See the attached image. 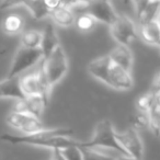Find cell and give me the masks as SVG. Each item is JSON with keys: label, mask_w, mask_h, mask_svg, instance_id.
<instances>
[{"label": "cell", "mask_w": 160, "mask_h": 160, "mask_svg": "<svg viewBox=\"0 0 160 160\" xmlns=\"http://www.w3.org/2000/svg\"><path fill=\"white\" fill-rule=\"evenodd\" d=\"M96 23H97V21L94 20L90 14L86 13V12L79 14L75 20L76 27H77V29L81 32L91 31V30L96 27Z\"/></svg>", "instance_id": "7402d4cb"}, {"label": "cell", "mask_w": 160, "mask_h": 160, "mask_svg": "<svg viewBox=\"0 0 160 160\" xmlns=\"http://www.w3.org/2000/svg\"><path fill=\"white\" fill-rule=\"evenodd\" d=\"M110 33L118 45L128 46V44L137 38L135 22L125 14H118L116 20L110 25Z\"/></svg>", "instance_id": "52a82bcc"}, {"label": "cell", "mask_w": 160, "mask_h": 160, "mask_svg": "<svg viewBox=\"0 0 160 160\" xmlns=\"http://www.w3.org/2000/svg\"><path fill=\"white\" fill-rule=\"evenodd\" d=\"M0 98L17 99L18 101L25 99L24 93L21 89V78H7L0 81Z\"/></svg>", "instance_id": "5bb4252c"}, {"label": "cell", "mask_w": 160, "mask_h": 160, "mask_svg": "<svg viewBox=\"0 0 160 160\" xmlns=\"http://www.w3.org/2000/svg\"><path fill=\"white\" fill-rule=\"evenodd\" d=\"M115 137L128 157L135 160H142L144 145L135 127H129L123 132H116Z\"/></svg>", "instance_id": "ba28073f"}, {"label": "cell", "mask_w": 160, "mask_h": 160, "mask_svg": "<svg viewBox=\"0 0 160 160\" xmlns=\"http://www.w3.org/2000/svg\"><path fill=\"white\" fill-rule=\"evenodd\" d=\"M21 5L27 7L28 10L31 12V14L36 20L49 17L52 12L46 1H22Z\"/></svg>", "instance_id": "ac0fdd59"}, {"label": "cell", "mask_w": 160, "mask_h": 160, "mask_svg": "<svg viewBox=\"0 0 160 160\" xmlns=\"http://www.w3.org/2000/svg\"><path fill=\"white\" fill-rule=\"evenodd\" d=\"M134 7L139 27L160 19V1H135Z\"/></svg>", "instance_id": "8fae6325"}, {"label": "cell", "mask_w": 160, "mask_h": 160, "mask_svg": "<svg viewBox=\"0 0 160 160\" xmlns=\"http://www.w3.org/2000/svg\"><path fill=\"white\" fill-rule=\"evenodd\" d=\"M42 69L51 88L59 82L66 75L68 70V59L60 45L54 49L48 57L43 59Z\"/></svg>", "instance_id": "277c9868"}, {"label": "cell", "mask_w": 160, "mask_h": 160, "mask_svg": "<svg viewBox=\"0 0 160 160\" xmlns=\"http://www.w3.org/2000/svg\"><path fill=\"white\" fill-rule=\"evenodd\" d=\"M7 123L12 128L22 132L23 135L33 134L44 129L43 124L41 123V120L32 115H29V114L20 113V112L16 111H12L8 115Z\"/></svg>", "instance_id": "9c48e42d"}, {"label": "cell", "mask_w": 160, "mask_h": 160, "mask_svg": "<svg viewBox=\"0 0 160 160\" xmlns=\"http://www.w3.org/2000/svg\"><path fill=\"white\" fill-rule=\"evenodd\" d=\"M62 153L66 160H82L81 149L78 148V147H71V148L64 149V150H62Z\"/></svg>", "instance_id": "d4e9b609"}, {"label": "cell", "mask_w": 160, "mask_h": 160, "mask_svg": "<svg viewBox=\"0 0 160 160\" xmlns=\"http://www.w3.org/2000/svg\"><path fill=\"white\" fill-rule=\"evenodd\" d=\"M155 103H156L157 105H159V107H160V94H156Z\"/></svg>", "instance_id": "f1b7e54d"}, {"label": "cell", "mask_w": 160, "mask_h": 160, "mask_svg": "<svg viewBox=\"0 0 160 160\" xmlns=\"http://www.w3.org/2000/svg\"><path fill=\"white\" fill-rule=\"evenodd\" d=\"M57 46H59V42H58L57 33L55 31L54 24L53 23H47L44 31L42 32V42H41L40 47L42 49L44 59L48 57Z\"/></svg>", "instance_id": "9a60e30c"}, {"label": "cell", "mask_w": 160, "mask_h": 160, "mask_svg": "<svg viewBox=\"0 0 160 160\" xmlns=\"http://www.w3.org/2000/svg\"><path fill=\"white\" fill-rule=\"evenodd\" d=\"M73 131L71 128H49L42 129L33 134L28 135H12V134H3L0 136V139L8 142L10 144H24L32 146L45 147L53 150H64L71 147L83 148V142L72 139Z\"/></svg>", "instance_id": "6da1fadb"}, {"label": "cell", "mask_w": 160, "mask_h": 160, "mask_svg": "<svg viewBox=\"0 0 160 160\" xmlns=\"http://www.w3.org/2000/svg\"><path fill=\"white\" fill-rule=\"evenodd\" d=\"M85 12L90 14L97 22L104 23L109 27L118 16L112 3L108 1H89L85 8Z\"/></svg>", "instance_id": "30bf717a"}, {"label": "cell", "mask_w": 160, "mask_h": 160, "mask_svg": "<svg viewBox=\"0 0 160 160\" xmlns=\"http://www.w3.org/2000/svg\"><path fill=\"white\" fill-rule=\"evenodd\" d=\"M149 127L156 135H160V107L155 103L152 109L148 113Z\"/></svg>", "instance_id": "603a6c76"}, {"label": "cell", "mask_w": 160, "mask_h": 160, "mask_svg": "<svg viewBox=\"0 0 160 160\" xmlns=\"http://www.w3.org/2000/svg\"><path fill=\"white\" fill-rule=\"evenodd\" d=\"M149 91L153 94H160V70H158L153 76Z\"/></svg>", "instance_id": "4316f807"}, {"label": "cell", "mask_w": 160, "mask_h": 160, "mask_svg": "<svg viewBox=\"0 0 160 160\" xmlns=\"http://www.w3.org/2000/svg\"><path fill=\"white\" fill-rule=\"evenodd\" d=\"M155 99L156 94L151 93L150 91L140 96L136 101V107H137L138 112L148 114L150 112V110L152 109V107L155 105Z\"/></svg>", "instance_id": "44dd1931"}, {"label": "cell", "mask_w": 160, "mask_h": 160, "mask_svg": "<svg viewBox=\"0 0 160 160\" xmlns=\"http://www.w3.org/2000/svg\"><path fill=\"white\" fill-rule=\"evenodd\" d=\"M43 59H44V56H43L41 48L29 49L20 47L14 55L7 78L19 77L21 72L32 68L34 65H36Z\"/></svg>", "instance_id": "8992f818"}, {"label": "cell", "mask_w": 160, "mask_h": 160, "mask_svg": "<svg viewBox=\"0 0 160 160\" xmlns=\"http://www.w3.org/2000/svg\"><path fill=\"white\" fill-rule=\"evenodd\" d=\"M82 153V160H115L114 157L104 155L97 149L92 148H80Z\"/></svg>", "instance_id": "cb8c5ba5"}, {"label": "cell", "mask_w": 160, "mask_h": 160, "mask_svg": "<svg viewBox=\"0 0 160 160\" xmlns=\"http://www.w3.org/2000/svg\"><path fill=\"white\" fill-rule=\"evenodd\" d=\"M21 47L29 49H35L41 47L42 42V33L35 30H30L21 35Z\"/></svg>", "instance_id": "ffe728a7"}, {"label": "cell", "mask_w": 160, "mask_h": 160, "mask_svg": "<svg viewBox=\"0 0 160 160\" xmlns=\"http://www.w3.org/2000/svg\"><path fill=\"white\" fill-rule=\"evenodd\" d=\"M115 133L116 132L114 131L111 121H101L97 124L96 128H94L93 137L90 140L83 142V148H109L118 151V155L128 157L126 152L123 150L121 145L118 144L115 137Z\"/></svg>", "instance_id": "3957f363"}, {"label": "cell", "mask_w": 160, "mask_h": 160, "mask_svg": "<svg viewBox=\"0 0 160 160\" xmlns=\"http://www.w3.org/2000/svg\"><path fill=\"white\" fill-rule=\"evenodd\" d=\"M139 35L146 44L160 47V19L139 27Z\"/></svg>", "instance_id": "2e32d148"}, {"label": "cell", "mask_w": 160, "mask_h": 160, "mask_svg": "<svg viewBox=\"0 0 160 160\" xmlns=\"http://www.w3.org/2000/svg\"><path fill=\"white\" fill-rule=\"evenodd\" d=\"M21 89L25 97L40 96L48 102L52 88L45 78L42 66L38 71L25 75L21 78Z\"/></svg>", "instance_id": "5b68a950"}, {"label": "cell", "mask_w": 160, "mask_h": 160, "mask_svg": "<svg viewBox=\"0 0 160 160\" xmlns=\"http://www.w3.org/2000/svg\"><path fill=\"white\" fill-rule=\"evenodd\" d=\"M23 25H24V21H23L22 17L18 16V14H10L3 20L2 30L5 33L9 34V35H16L22 31Z\"/></svg>", "instance_id": "d6986e66"}, {"label": "cell", "mask_w": 160, "mask_h": 160, "mask_svg": "<svg viewBox=\"0 0 160 160\" xmlns=\"http://www.w3.org/2000/svg\"><path fill=\"white\" fill-rule=\"evenodd\" d=\"M46 105L47 101L40 96L25 97V99L18 101L16 108H14V111L29 114V115H32L40 120Z\"/></svg>", "instance_id": "7c38bea8"}, {"label": "cell", "mask_w": 160, "mask_h": 160, "mask_svg": "<svg viewBox=\"0 0 160 160\" xmlns=\"http://www.w3.org/2000/svg\"><path fill=\"white\" fill-rule=\"evenodd\" d=\"M51 160H66V159H65V157L62 156V150L55 149V150H53V153H52V159Z\"/></svg>", "instance_id": "83f0119b"}, {"label": "cell", "mask_w": 160, "mask_h": 160, "mask_svg": "<svg viewBox=\"0 0 160 160\" xmlns=\"http://www.w3.org/2000/svg\"><path fill=\"white\" fill-rule=\"evenodd\" d=\"M49 17L52 18V20H53V22L55 24L60 25V27L68 28L70 25L75 24V13H73V11L70 8L65 5L64 1H62L59 7L56 8L55 10H53L51 12Z\"/></svg>", "instance_id": "e0dca14e"}, {"label": "cell", "mask_w": 160, "mask_h": 160, "mask_svg": "<svg viewBox=\"0 0 160 160\" xmlns=\"http://www.w3.org/2000/svg\"><path fill=\"white\" fill-rule=\"evenodd\" d=\"M108 56L114 65L131 72L132 67H133V54L128 46L118 44L108 54Z\"/></svg>", "instance_id": "4fadbf2b"}, {"label": "cell", "mask_w": 160, "mask_h": 160, "mask_svg": "<svg viewBox=\"0 0 160 160\" xmlns=\"http://www.w3.org/2000/svg\"><path fill=\"white\" fill-rule=\"evenodd\" d=\"M88 72L96 79L115 90H129L134 81L131 72L114 65L108 55L91 60L88 65Z\"/></svg>", "instance_id": "7a4b0ae2"}, {"label": "cell", "mask_w": 160, "mask_h": 160, "mask_svg": "<svg viewBox=\"0 0 160 160\" xmlns=\"http://www.w3.org/2000/svg\"><path fill=\"white\" fill-rule=\"evenodd\" d=\"M134 124L135 126L139 127H146L149 126V115L147 113H142V112H138L135 115V120H134Z\"/></svg>", "instance_id": "484cf974"}]
</instances>
